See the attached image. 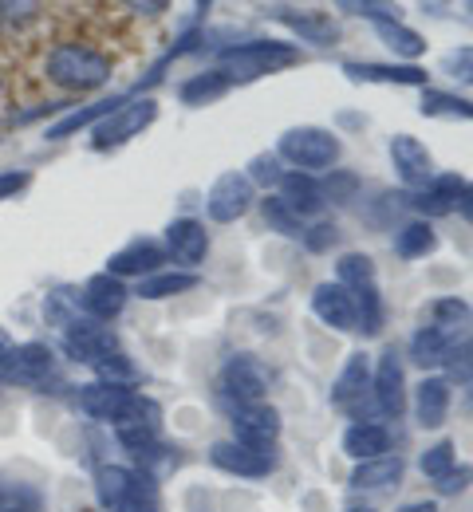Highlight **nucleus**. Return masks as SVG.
<instances>
[{
  "label": "nucleus",
  "mask_w": 473,
  "mask_h": 512,
  "mask_svg": "<svg viewBox=\"0 0 473 512\" xmlns=\"http://www.w3.org/2000/svg\"><path fill=\"white\" fill-rule=\"evenodd\" d=\"M111 71H115V64H111L107 52H99L91 44H75V40L56 44L48 52V60H44L48 83H56L60 91H71V95H87V91L107 87Z\"/></svg>",
  "instance_id": "1"
},
{
  "label": "nucleus",
  "mask_w": 473,
  "mask_h": 512,
  "mask_svg": "<svg viewBox=\"0 0 473 512\" xmlns=\"http://www.w3.org/2000/svg\"><path fill=\"white\" fill-rule=\"evenodd\" d=\"M95 501L103 512H158V485L131 465H103L95 473Z\"/></svg>",
  "instance_id": "2"
},
{
  "label": "nucleus",
  "mask_w": 473,
  "mask_h": 512,
  "mask_svg": "<svg viewBox=\"0 0 473 512\" xmlns=\"http://www.w3.org/2000/svg\"><path fill=\"white\" fill-rule=\"evenodd\" d=\"M300 64V48L296 44H280V40H249V44H233L217 56V71L229 83H249L261 75H276L284 67Z\"/></svg>",
  "instance_id": "3"
},
{
  "label": "nucleus",
  "mask_w": 473,
  "mask_h": 512,
  "mask_svg": "<svg viewBox=\"0 0 473 512\" xmlns=\"http://www.w3.org/2000/svg\"><path fill=\"white\" fill-rule=\"evenodd\" d=\"M343 154V142H339L332 130L324 127H292L280 134L276 142V158L292 162L300 174L308 170H332Z\"/></svg>",
  "instance_id": "4"
},
{
  "label": "nucleus",
  "mask_w": 473,
  "mask_h": 512,
  "mask_svg": "<svg viewBox=\"0 0 473 512\" xmlns=\"http://www.w3.org/2000/svg\"><path fill=\"white\" fill-rule=\"evenodd\" d=\"M56 379V351L40 339L12 343L0 355V386H20V390H40Z\"/></svg>",
  "instance_id": "5"
},
{
  "label": "nucleus",
  "mask_w": 473,
  "mask_h": 512,
  "mask_svg": "<svg viewBox=\"0 0 473 512\" xmlns=\"http://www.w3.org/2000/svg\"><path fill=\"white\" fill-rule=\"evenodd\" d=\"M158 119V99H127L123 107H115L99 127H91V146L95 150H119L131 138H138L142 130Z\"/></svg>",
  "instance_id": "6"
},
{
  "label": "nucleus",
  "mask_w": 473,
  "mask_h": 512,
  "mask_svg": "<svg viewBox=\"0 0 473 512\" xmlns=\"http://www.w3.org/2000/svg\"><path fill=\"white\" fill-rule=\"evenodd\" d=\"M64 355L71 363H83V367H99L107 363L111 355H119V335L99 320H71L64 327Z\"/></svg>",
  "instance_id": "7"
},
{
  "label": "nucleus",
  "mask_w": 473,
  "mask_h": 512,
  "mask_svg": "<svg viewBox=\"0 0 473 512\" xmlns=\"http://www.w3.org/2000/svg\"><path fill=\"white\" fill-rule=\"evenodd\" d=\"M253 201H257V190H253V182L241 174V170H229V174H221L209 193H205V213H209V221H217V225H233V221H241L249 209H253Z\"/></svg>",
  "instance_id": "8"
},
{
  "label": "nucleus",
  "mask_w": 473,
  "mask_h": 512,
  "mask_svg": "<svg viewBox=\"0 0 473 512\" xmlns=\"http://www.w3.org/2000/svg\"><path fill=\"white\" fill-rule=\"evenodd\" d=\"M221 390L237 402V406H253L265 402L269 394V367L257 355H229V363L221 367Z\"/></svg>",
  "instance_id": "9"
},
{
  "label": "nucleus",
  "mask_w": 473,
  "mask_h": 512,
  "mask_svg": "<svg viewBox=\"0 0 473 512\" xmlns=\"http://www.w3.org/2000/svg\"><path fill=\"white\" fill-rule=\"evenodd\" d=\"M127 300H131L127 284H123L119 276H111V272H95V276H87L83 288H79V308H83L87 320L111 323L127 308Z\"/></svg>",
  "instance_id": "10"
},
{
  "label": "nucleus",
  "mask_w": 473,
  "mask_h": 512,
  "mask_svg": "<svg viewBox=\"0 0 473 512\" xmlns=\"http://www.w3.org/2000/svg\"><path fill=\"white\" fill-rule=\"evenodd\" d=\"M371 390H375V406L379 414L387 418H399L406 410V371H403V359L395 347H387L375 363V375H371Z\"/></svg>",
  "instance_id": "11"
},
{
  "label": "nucleus",
  "mask_w": 473,
  "mask_h": 512,
  "mask_svg": "<svg viewBox=\"0 0 473 512\" xmlns=\"http://www.w3.org/2000/svg\"><path fill=\"white\" fill-rule=\"evenodd\" d=\"M209 461L233 477H269L276 469V453L272 449H257V446H245V442H213L209 449Z\"/></svg>",
  "instance_id": "12"
},
{
  "label": "nucleus",
  "mask_w": 473,
  "mask_h": 512,
  "mask_svg": "<svg viewBox=\"0 0 473 512\" xmlns=\"http://www.w3.org/2000/svg\"><path fill=\"white\" fill-rule=\"evenodd\" d=\"M162 249H166V256H170L174 264H182L186 272H194L205 256H209V233H205L202 221H194V217H178V221L166 225V241H162Z\"/></svg>",
  "instance_id": "13"
},
{
  "label": "nucleus",
  "mask_w": 473,
  "mask_h": 512,
  "mask_svg": "<svg viewBox=\"0 0 473 512\" xmlns=\"http://www.w3.org/2000/svg\"><path fill=\"white\" fill-rule=\"evenodd\" d=\"M276 438H280V414H276V406L253 402V406H237L233 410V442L272 449Z\"/></svg>",
  "instance_id": "14"
},
{
  "label": "nucleus",
  "mask_w": 473,
  "mask_h": 512,
  "mask_svg": "<svg viewBox=\"0 0 473 512\" xmlns=\"http://www.w3.org/2000/svg\"><path fill=\"white\" fill-rule=\"evenodd\" d=\"M162 264H166V249L158 241H150V237H135L131 245H123L119 253L107 256V272L119 276V280H127V276L146 280V276L162 272Z\"/></svg>",
  "instance_id": "15"
},
{
  "label": "nucleus",
  "mask_w": 473,
  "mask_h": 512,
  "mask_svg": "<svg viewBox=\"0 0 473 512\" xmlns=\"http://www.w3.org/2000/svg\"><path fill=\"white\" fill-rule=\"evenodd\" d=\"M391 166H395L399 182L410 190H422L434 178V158L414 134H395L391 138Z\"/></svg>",
  "instance_id": "16"
},
{
  "label": "nucleus",
  "mask_w": 473,
  "mask_h": 512,
  "mask_svg": "<svg viewBox=\"0 0 473 512\" xmlns=\"http://www.w3.org/2000/svg\"><path fill=\"white\" fill-rule=\"evenodd\" d=\"M312 312L336 331H359V308H355V292H347L336 280L316 284L312 292Z\"/></svg>",
  "instance_id": "17"
},
{
  "label": "nucleus",
  "mask_w": 473,
  "mask_h": 512,
  "mask_svg": "<svg viewBox=\"0 0 473 512\" xmlns=\"http://www.w3.org/2000/svg\"><path fill=\"white\" fill-rule=\"evenodd\" d=\"M462 190H466V182H462L458 174H434L422 190L414 193V209H418L422 217H446V213L458 209Z\"/></svg>",
  "instance_id": "18"
},
{
  "label": "nucleus",
  "mask_w": 473,
  "mask_h": 512,
  "mask_svg": "<svg viewBox=\"0 0 473 512\" xmlns=\"http://www.w3.org/2000/svg\"><path fill=\"white\" fill-rule=\"evenodd\" d=\"M343 75L355 83H395V87H426V79H430L414 64H359V60H347Z\"/></svg>",
  "instance_id": "19"
},
{
  "label": "nucleus",
  "mask_w": 473,
  "mask_h": 512,
  "mask_svg": "<svg viewBox=\"0 0 473 512\" xmlns=\"http://www.w3.org/2000/svg\"><path fill=\"white\" fill-rule=\"evenodd\" d=\"M450 383L446 379H438V375H430V379H422V383L414 386V418H418V426L422 430H438L442 422H446V414H450Z\"/></svg>",
  "instance_id": "20"
},
{
  "label": "nucleus",
  "mask_w": 473,
  "mask_h": 512,
  "mask_svg": "<svg viewBox=\"0 0 473 512\" xmlns=\"http://www.w3.org/2000/svg\"><path fill=\"white\" fill-rule=\"evenodd\" d=\"M454 347H458V335H454V331H442V327H434V323H426V327H418V331L410 335V359H414L422 371L442 367Z\"/></svg>",
  "instance_id": "21"
},
{
  "label": "nucleus",
  "mask_w": 473,
  "mask_h": 512,
  "mask_svg": "<svg viewBox=\"0 0 473 512\" xmlns=\"http://www.w3.org/2000/svg\"><path fill=\"white\" fill-rule=\"evenodd\" d=\"M343 453L355 457V461L387 457V453H391V430L379 426V422H355V426H347V434H343Z\"/></svg>",
  "instance_id": "22"
},
{
  "label": "nucleus",
  "mask_w": 473,
  "mask_h": 512,
  "mask_svg": "<svg viewBox=\"0 0 473 512\" xmlns=\"http://www.w3.org/2000/svg\"><path fill=\"white\" fill-rule=\"evenodd\" d=\"M280 201L304 221V217H316L324 209V193H320V182L312 174H284L280 178Z\"/></svg>",
  "instance_id": "23"
},
{
  "label": "nucleus",
  "mask_w": 473,
  "mask_h": 512,
  "mask_svg": "<svg viewBox=\"0 0 473 512\" xmlns=\"http://www.w3.org/2000/svg\"><path fill=\"white\" fill-rule=\"evenodd\" d=\"M367 390H371V359H367L363 351H355V355L343 363L336 386H332V402H336L339 410H351Z\"/></svg>",
  "instance_id": "24"
},
{
  "label": "nucleus",
  "mask_w": 473,
  "mask_h": 512,
  "mask_svg": "<svg viewBox=\"0 0 473 512\" xmlns=\"http://www.w3.org/2000/svg\"><path fill=\"white\" fill-rule=\"evenodd\" d=\"M276 20L280 24H288L300 40H308V44H332L339 36V28H336V20L328 16V12H292V8H280L276 12Z\"/></svg>",
  "instance_id": "25"
},
{
  "label": "nucleus",
  "mask_w": 473,
  "mask_h": 512,
  "mask_svg": "<svg viewBox=\"0 0 473 512\" xmlns=\"http://www.w3.org/2000/svg\"><path fill=\"white\" fill-rule=\"evenodd\" d=\"M127 103V95H111V99H95L91 107H79V111H71V115H64L60 123H52L48 127V138L52 142H60V138H71L75 130H87V127H99L115 107H123Z\"/></svg>",
  "instance_id": "26"
},
{
  "label": "nucleus",
  "mask_w": 473,
  "mask_h": 512,
  "mask_svg": "<svg viewBox=\"0 0 473 512\" xmlns=\"http://www.w3.org/2000/svg\"><path fill=\"white\" fill-rule=\"evenodd\" d=\"M403 457L399 453H387V457H375V461H359L351 469V489H387V485H399L403 481Z\"/></svg>",
  "instance_id": "27"
},
{
  "label": "nucleus",
  "mask_w": 473,
  "mask_h": 512,
  "mask_svg": "<svg viewBox=\"0 0 473 512\" xmlns=\"http://www.w3.org/2000/svg\"><path fill=\"white\" fill-rule=\"evenodd\" d=\"M198 272H154L146 280H138V300H174L190 288H198Z\"/></svg>",
  "instance_id": "28"
},
{
  "label": "nucleus",
  "mask_w": 473,
  "mask_h": 512,
  "mask_svg": "<svg viewBox=\"0 0 473 512\" xmlns=\"http://www.w3.org/2000/svg\"><path fill=\"white\" fill-rule=\"evenodd\" d=\"M375 32H379V40H383L391 52H399L406 60H418V56L426 52V40H422L414 28H406L399 16H379V20H375Z\"/></svg>",
  "instance_id": "29"
},
{
  "label": "nucleus",
  "mask_w": 473,
  "mask_h": 512,
  "mask_svg": "<svg viewBox=\"0 0 473 512\" xmlns=\"http://www.w3.org/2000/svg\"><path fill=\"white\" fill-rule=\"evenodd\" d=\"M225 91H229V79L213 67V71H202V75H190V79L178 87V99H182L186 107H205V103L221 99Z\"/></svg>",
  "instance_id": "30"
},
{
  "label": "nucleus",
  "mask_w": 473,
  "mask_h": 512,
  "mask_svg": "<svg viewBox=\"0 0 473 512\" xmlns=\"http://www.w3.org/2000/svg\"><path fill=\"white\" fill-rule=\"evenodd\" d=\"M418 111H422L426 119H466V123H473V103L470 99L450 95V91H430V87H422Z\"/></svg>",
  "instance_id": "31"
},
{
  "label": "nucleus",
  "mask_w": 473,
  "mask_h": 512,
  "mask_svg": "<svg viewBox=\"0 0 473 512\" xmlns=\"http://www.w3.org/2000/svg\"><path fill=\"white\" fill-rule=\"evenodd\" d=\"M434 249H438V237H434V229L426 221H406L403 229L395 233V253L403 260H422Z\"/></svg>",
  "instance_id": "32"
},
{
  "label": "nucleus",
  "mask_w": 473,
  "mask_h": 512,
  "mask_svg": "<svg viewBox=\"0 0 473 512\" xmlns=\"http://www.w3.org/2000/svg\"><path fill=\"white\" fill-rule=\"evenodd\" d=\"M336 284H343L347 292H363L375 284V260L367 253H343L336 264Z\"/></svg>",
  "instance_id": "33"
},
{
  "label": "nucleus",
  "mask_w": 473,
  "mask_h": 512,
  "mask_svg": "<svg viewBox=\"0 0 473 512\" xmlns=\"http://www.w3.org/2000/svg\"><path fill=\"white\" fill-rule=\"evenodd\" d=\"M470 320H473L470 304L458 300V296H442V300H434V308H430V323L442 327V331H454V335H462V327Z\"/></svg>",
  "instance_id": "34"
},
{
  "label": "nucleus",
  "mask_w": 473,
  "mask_h": 512,
  "mask_svg": "<svg viewBox=\"0 0 473 512\" xmlns=\"http://www.w3.org/2000/svg\"><path fill=\"white\" fill-rule=\"evenodd\" d=\"M355 308H359V331H363V335H379V331H383V300H379V284L355 292Z\"/></svg>",
  "instance_id": "35"
},
{
  "label": "nucleus",
  "mask_w": 473,
  "mask_h": 512,
  "mask_svg": "<svg viewBox=\"0 0 473 512\" xmlns=\"http://www.w3.org/2000/svg\"><path fill=\"white\" fill-rule=\"evenodd\" d=\"M261 213H265L269 229H276V233H284V237H304V221H300L280 197H265V201H261Z\"/></svg>",
  "instance_id": "36"
},
{
  "label": "nucleus",
  "mask_w": 473,
  "mask_h": 512,
  "mask_svg": "<svg viewBox=\"0 0 473 512\" xmlns=\"http://www.w3.org/2000/svg\"><path fill=\"white\" fill-rule=\"evenodd\" d=\"M454 465H458V457H454V442H438V446H430L422 457H418V469H422L430 481H442Z\"/></svg>",
  "instance_id": "37"
},
{
  "label": "nucleus",
  "mask_w": 473,
  "mask_h": 512,
  "mask_svg": "<svg viewBox=\"0 0 473 512\" xmlns=\"http://www.w3.org/2000/svg\"><path fill=\"white\" fill-rule=\"evenodd\" d=\"M442 367H446V383H473V339H462Z\"/></svg>",
  "instance_id": "38"
},
{
  "label": "nucleus",
  "mask_w": 473,
  "mask_h": 512,
  "mask_svg": "<svg viewBox=\"0 0 473 512\" xmlns=\"http://www.w3.org/2000/svg\"><path fill=\"white\" fill-rule=\"evenodd\" d=\"M249 182H253V190L257 186H280V158L276 154H257L253 162H249V174H245Z\"/></svg>",
  "instance_id": "39"
},
{
  "label": "nucleus",
  "mask_w": 473,
  "mask_h": 512,
  "mask_svg": "<svg viewBox=\"0 0 473 512\" xmlns=\"http://www.w3.org/2000/svg\"><path fill=\"white\" fill-rule=\"evenodd\" d=\"M359 190V178L347 174V170H332L324 182H320V193L324 201H351V193Z\"/></svg>",
  "instance_id": "40"
},
{
  "label": "nucleus",
  "mask_w": 473,
  "mask_h": 512,
  "mask_svg": "<svg viewBox=\"0 0 473 512\" xmlns=\"http://www.w3.org/2000/svg\"><path fill=\"white\" fill-rule=\"evenodd\" d=\"M300 241H304V249H308V253H328V249L339 241V229L332 225V221H320V225L304 229V237H300Z\"/></svg>",
  "instance_id": "41"
},
{
  "label": "nucleus",
  "mask_w": 473,
  "mask_h": 512,
  "mask_svg": "<svg viewBox=\"0 0 473 512\" xmlns=\"http://www.w3.org/2000/svg\"><path fill=\"white\" fill-rule=\"evenodd\" d=\"M95 371H99V379H103V383H127L131 386L138 379V371L127 363V355H123V351H119V355H111L107 363H99Z\"/></svg>",
  "instance_id": "42"
},
{
  "label": "nucleus",
  "mask_w": 473,
  "mask_h": 512,
  "mask_svg": "<svg viewBox=\"0 0 473 512\" xmlns=\"http://www.w3.org/2000/svg\"><path fill=\"white\" fill-rule=\"evenodd\" d=\"M28 182H32L28 170H4L0 174V201H8V197H16L20 190H28Z\"/></svg>",
  "instance_id": "43"
},
{
  "label": "nucleus",
  "mask_w": 473,
  "mask_h": 512,
  "mask_svg": "<svg viewBox=\"0 0 473 512\" xmlns=\"http://www.w3.org/2000/svg\"><path fill=\"white\" fill-rule=\"evenodd\" d=\"M446 71H454L462 83H473V48L450 52V56H446Z\"/></svg>",
  "instance_id": "44"
},
{
  "label": "nucleus",
  "mask_w": 473,
  "mask_h": 512,
  "mask_svg": "<svg viewBox=\"0 0 473 512\" xmlns=\"http://www.w3.org/2000/svg\"><path fill=\"white\" fill-rule=\"evenodd\" d=\"M470 481H473V469H450V473L438 481V493H442V497H454V493H462Z\"/></svg>",
  "instance_id": "45"
},
{
  "label": "nucleus",
  "mask_w": 473,
  "mask_h": 512,
  "mask_svg": "<svg viewBox=\"0 0 473 512\" xmlns=\"http://www.w3.org/2000/svg\"><path fill=\"white\" fill-rule=\"evenodd\" d=\"M458 209H462V213H466V217L473 221V182L466 186V190H462V201H458Z\"/></svg>",
  "instance_id": "46"
},
{
  "label": "nucleus",
  "mask_w": 473,
  "mask_h": 512,
  "mask_svg": "<svg viewBox=\"0 0 473 512\" xmlns=\"http://www.w3.org/2000/svg\"><path fill=\"white\" fill-rule=\"evenodd\" d=\"M399 512H442L434 501H414V505H403Z\"/></svg>",
  "instance_id": "47"
},
{
  "label": "nucleus",
  "mask_w": 473,
  "mask_h": 512,
  "mask_svg": "<svg viewBox=\"0 0 473 512\" xmlns=\"http://www.w3.org/2000/svg\"><path fill=\"white\" fill-rule=\"evenodd\" d=\"M8 347H12V339H8V331H4V327H0V355H4V351H8Z\"/></svg>",
  "instance_id": "48"
},
{
  "label": "nucleus",
  "mask_w": 473,
  "mask_h": 512,
  "mask_svg": "<svg viewBox=\"0 0 473 512\" xmlns=\"http://www.w3.org/2000/svg\"><path fill=\"white\" fill-rule=\"evenodd\" d=\"M4 505H8V489L0 485V509H4Z\"/></svg>",
  "instance_id": "49"
},
{
  "label": "nucleus",
  "mask_w": 473,
  "mask_h": 512,
  "mask_svg": "<svg viewBox=\"0 0 473 512\" xmlns=\"http://www.w3.org/2000/svg\"><path fill=\"white\" fill-rule=\"evenodd\" d=\"M0 512H28V509H20V505H4Z\"/></svg>",
  "instance_id": "50"
},
{
  "label": "nucleus",
  "mask_w": 473,
  "mask_h": 512,
  "mask_svg": "<svg viewBox=\"0 0 473 512\" xmlns=\"http://www.w3.org/2000/svg\"><path fill=\"white\" fill-rule=\"evenodd\" d=\"M347 512H375V509H347Z\"/></svg>",
  "instance_id": "51"
},
{
  "label": "nucleus",
  "mask_w": 473,
  "mask_h": 512,
  "mask_svg": "<svg viewBox=\"0 0 473 512\" xmlns=\"http://www.w3.org/2000/svg\"><path fill=\"white\" fill-rule=\"evenodd\" d=\"M470 406H473V394H470Z\"/></svg>",
  "instance_id": "52"
}]
</instances>
